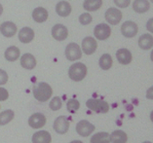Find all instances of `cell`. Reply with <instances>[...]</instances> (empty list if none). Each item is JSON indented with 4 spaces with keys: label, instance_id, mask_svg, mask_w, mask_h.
I'll return each instance as SVG.
<instances>
[{
    "label": "cell",
    "instance_id": "1",
    "mask_svg": "<svg viewBox=\"0 0 153 143\" xmlns=\"http://www.w3.org/2000/svg\"><path fill=\"white\" fill-rule=\"evenodd\" d=\"M32 93L36 100L40 101V102H45L50 99L52 93H53V90L49 84L45 82H40L33 86Z\"/></svg>",
    "mask_w": 153,
    "mask_h": 143
},
{
    "label": "cell",
    "instance_id": "2",
    "mask_svg": "<svg viewBox=\"0 0 153 143\" xmlns=\"http://www.w3.org/2000/svg\"><path fill=\"white\" fill-rule=\"evenodd\" d=\"M87 75V66L82 62H75L69 67L68 76L72 81L80 82Z\"/></svg>",
    "mask_w": 153,
    "mask_h": 143
},
{
    "label": "cell",
    "instance_id": "3",
    "mask_svg": "<svg viewBox=\"0 0 153 143\" xmlns=\"http://www.w3.org/2000/svg\"><path fill=\"white\" fill-rule=\"evenodd\" d=\"M86 106H87L90 110L95 111L96 113H107L109 111V105L106 101L102 99H90L86 102Z\"/></svg>",
    "mask_w": 153,
    "mask_h": 143
},
{
    "label": "cell",
    "instance_id": "4",
    "mask_svg": "<svg viewBox=\"0 0 153 143\" xmlns=\"http://www.w3.org/2000/svg\"><path fill=\"white\" fill-rule=\"evenodd\" d=\"M65 56L69 61H75L82 58L81 48L76 43H69L65 48Z\"/></svg>",
    "mask_w": 153,
    "mask_h": 143
},
{
    "label": "cell",
    "instance_id": "5",
    "mask_svg": "<svg viewBox=\"0 0 153 143\" xmlns=\"http://www.w3.org/2000/svg\"><path fill=\"white\" fill-rule=\"evenodd\" d=\"M96 127L91 124L87 120H81L77 123L75 130L77 131V133L80 135V136H83V137H87L89 136L90 134H92L93 131L95 130Z\"/></svg>",
    "mask_w": 153,
    "mask_h": 143
},
{
    "label": "cell",
    "instance_id": "6",
    "mask_svg": "<svg viewBox=\"0 0 153 143\" xmlns=\"http://www.w3.org/2000/svg\"><path fill=\"white\" fill-rule=\"evenodd\" d=\"M94 35L99 40H106L111 35V28L107 24H99L94 28Z\"/></svg>",
    "mask_w": 153,
    "mask_h": 143
},
{
    "label": "cell",
    "instance_id": "7",
    "mask_svg": "<svg viewBox=\"0 0 153 143\" xmlns=\"http://www.w3.org/2000/svg\"><path fill=\"white\" fill-rule=\"evenodd\" d=\"M139 30L137 24L136 22H134L132 21H127L121 26V32L123 36H125L126 38H133L135 37Z\"/></svg>",
    "mask_w": 153,
    "mask_h": 143
},
{
    "label": "cell",
    "instance_id": "8",
    "mask_svg": "<svg viewBox=\"0 0 153 143\" xmlns=\"http://www.w3.org/2000/svg\"><path fill=\"white\" fill-rule=\"evenodd\" d=\"M105 20L108 24L116 25L122 20V12L117 8H108L105 12Z\"/></svg>",
    "mask_w": 153,
    "mask_h": 143
},
{
    "label": "cell",
    "instance_id": "9",
    "mask_svg": "<svg viewBox=\"0 0 153 143\" xmlns=\"http://www.w3.org/2000/svg\"><path fill=\"white\" fill-rule=\"evenodd\" d=\"M53 129L59 134H65L69 130V122L65 116H59L55 120Z\"/></svg>",
    "mask_w": 153,
    "mask_h": 143
},
{
    "label": "cell",
    "instance_id": "10",
    "mask_svg": "<svg viewBox=\"0 0 153 143\" xmlns=\"http://www.w3.org/2000/svg\"><path fill=\"white\" fill-rule=\"evenodd\" d=\"M82 51L84 52L85 55L90 56L93 55L97 50V47H98V43L95 38H93L91 36L85 37L82 41Z\"/></svg>",
    "mask_w": 153,
    "mask_h": 143
},
{
    "label": "cell",
    "instance_id": "11",
    "mask_svg": "<svg viewBox=\"0 0 153 143\" xmlns=\"http://www.w3.org/2000/svg\"><path fill=\"white\" fill-rule=\"evenodd\" d=\"M28 125L32 129H41L46 125V117L42 113H34L28 118Z\"/></svg>",
    "mask_w": 153,
    "mask_h": 143
},
{
    "label": "cell",
    "instance_id": "12",
    "mask_svg": "<svg viewBox=\"0 0 153 143\" xmlns=\"http://www.w3.org/2000/svg\"><path fill=\"white\" fill-rule=\"evenodd\" d=\"M52 36L57 41H63L68 38V30L66 28V26H65L63 24H55L52 27Z\"/></svg>",
    "mask_w": 153,
    "mask_h": 143
},
{
    "label": "cell",
    "instance_id": "13",
    "mask_svg": "<svg viewBox=\"0 0 153 143\" xmlns=\"http://www.w3.org/2000/svg\"><path fill=\"white\" fill-rule=\"evenodd\" d=\"M17 25L13 21H5L0 25V32H1V34L5 37H8V38L13 37L17 33Z\"/></svg>",
    "mask_w": 153,
    "mask_h": 143
},
{
    "label": "cell",
    "instance_id": "14",
    "mask_svg": "<svg viewBox=\"0 0 153 143\" xmlns=\"http://www.w3.org/2000/svg\"><path fill=\"white\" fill-rule=\"evenodd\" d=\"M116 58H117V61L123 65L129 64V63L132 62V59H133L132 53H131L128 49H125V48L119 49L116 52Z\"/></svg>",
    "mask_w": 153,
    "mask_h": 143
},
{
    "label": "cell",
    "instance_id": "15",
    "mask_svg": "<svg viewBox=\"0 0 153 143\" xmlns=\"http://www.w3.org/2000/svg\"><path fill=\"white\" fill-rule=\"evenodd\" d=\"M33 38H34V31L28 26L23 27L19 31V39L22 43L28 44L33 40Z\"/></svg>",
    "mask_w": 153,
    "mask_h": 143
},
{
    "label": "cell",
    "instance_id": "16",
    "mask_svg": "<svg viewBox=\"0 0 153 143\" xmlns=\"http://www.w3.org/2000/svg\"><path fill=\"white\" fill-rule=\"evenodd\" d=\"M21 65L25 69L31 70L36 66V59L33 56V55L27 53L21 58Z\"/></svg>",
    "mask_w": 153,
    "mask_h": 143
},
{
    "label": "cell",
    "instance_id": "17",
    "mask_svg": "<svg viewBox=\"0 0 153 143\" xmlns=\"http://www.w3.org/2000/svg\"><path fill=\"white\" fill-rule=\"evenodd\" d=\"M52 136L47 130H39L32 135V143H51Z\"/></svg>",
    "mask_w": 153,
    "mask_h": 143
},
{
    "label": "cell",
    "instance_id": "18",
    "mask_svg": "<svg viewBox=\"0 0 153 143\" xmlns=\"http://www.w3.org/2000/svg\"><path fill=\"white\" fill-rule=\"evenodd\" d=\"M32 19L38 24L46 21L48 19V11L43 7H37L32 12Z\"/></svg>",
    "mask_w": 153,
    "mask_h": 143
},
{
    "label": "cell",
    "instance_id": "19",
    "mask_svg": "<svg viewBox=\"0 0 153 143\" xmlns=\"http://www.w3.org/2000/svg\"><path fill=\"white\" fill-rule=\"evenodd\" d=\"M56 12L61 17H68L71 13V6L68 1H61L56 6Z\"/></svg>",
    "mask_w": 153,
    "mask_h": 143
},
{
    "label": "cell",
    "instance_id": "20",
    "mask_svg": "<svg viewBox=\"0 0 153 143\" xmlns=\"http://www.w3.org/2000/svg\"><path fill=\"white\" fill-rule=\"evenodd\" d=\"M128 141V135L122 130H116L110 134L111 143H127Z\"/></svg>",
    "mask_w": 153,
    "mask_h": 143
},
{
    "label": "cell",
    "instance_id": "21",
    "mask_svg": "<svg viewBox=\"0 0 153 143\" xmlns=\"http://www.w3.org/2000/svg\"><path fill=\"white\" fill-rule=\"evenodd\" d=\"M149 8H150V3L148 0H135L133 3V9L136 13H145L149 10Z\"/></svg>",
    "mask_w": 153,
    "mask_h": 143
},
{
    "label": "cell",
    "instance_id": "22",
    "mask_svg": "<svg viewBox=\"0 0 153 143\" xmlns=\"http://www.w3.org/2000/svg\"><path fill=\"white\" fill-rule=\"evenodd\" d=\"M139 46L143 50H150L153 47V36L149 33L143 34L139 39Z\"/></svg>",
    "mask_w": 153,
    "mask_h": 143
},
{
    "label": "cell",
    "instance_id": "23",
    "mask_svg": "<svg viewBox=\"0 0 153 143\" xmlns=\"http://www.w3.org/2000/svg\"><path fill=\"white\" fill-rule=\"evenodd\" d=\"M21 52L20 49L15 47V46H11L9 48H7V50L4 53V56L6 59V61H15L20 58Z\"/></svg>",
    "mask_w": 153,
    "mask_h": 143
},
{
    "label": "cell",
    "instance_id": "24",
    "mask_svg": "<svg viewBox=\"0 0 153 143\" xmlns=\"http://www.w3.org/2000/svg\"><path fill=\"white\" fill-rule=\"evenodd\" d=\"M90 143H110V134L105 131L95 133L91 137Z\"/></svg>",
    "mask_w": 153,
    "mask_h": 143
},
{
    "label": "cell",
    "instance_id": "25",
    "mask_svg": "<svg viewBox=\"0 0 153 143\" xmlns=\"http://www.w3.org/2000/svg\"><path fill=\"white\" fill-rule=\"evenodd\" d=\"M102 5V0H85L83 7L88 12H95L98 11Z\"/></svg>",
    "mask_w": 153,
    "mask_h": 143
},
{
    "label": "cell",
    "instance_id": "26",
    "mask_svg": "<svg viewBox=\"0 0 153 143\" xmlns=\"http://www.w3.org/2000/svg\"><path fill=\"white\" fill-rule=\"evenodd\" d=\"M112 58H111L110 55L108 54H103L102 56H100V61H99V64L100 67L102 70H109L112 66Z\"/></svg>",
    "mask_w": 153,
    "mask_h": 143
},
{
    "label": "cell",
    "instance_id": "27",
    "mask_svg": "<svg viewBox=\"0 0 153 143\" xmlns=\"http://www.w3.org/2000/svg\"><path fill=\"white\" fill-rule=\"evenodd\" d=\"M15 117V112L13 110H5L0 113V126H5L10 123Z\"/></svg>",
    "mask_w": 153,
    "mask_h": 143
},
{
    "label": "cell",
    "instance_id": "28",
    "mask_svg": "<svg viewBox=\"0 0 153 143\" xmlns=\"http://www.w3.org/2000/svg\"><path fill=\"white\" fill-rule=\"evenodd\" d=\"M49 106L51 108V110L53 111H58L62 108V99L59 96H55L54 99H52V100L50 101Z\"/></svg>",
    "mask_w": 153,
    "mask_h": 143
},
{
    "label": "cell",
    "instance_id": "29",
    "mask_svg": "<svg viewBox=\"0 0 153 143\" xmlns=\"http://www.w3.org/2000/svg\"><path fill=\"white\" fill-rule=\"evenodd\" d=\"M66 108L68 111H77L80 108V102L76 99H69L66 103Z\"/></svg>",
    "mask_w": 153,
    "mask_h": 143
},
{
    "label": "cell",
    "instance_id": "30",
    "mask_svg": "<svg viewBox=\"0 0 153 143\" xmlns=\"http://www.w3.org/2000/svg\"><path fill=\"white\" fill-rule=\"evenodd\" d=\"M93 21V18L92 16L89 13H84L82 14L81 16L79 17V21L81 24L83 25H87V24H90Z\"/></svg>",
    "mask_w": 153,
    "mask_h": 143
},
{
    "label": "cell",
    "instance_id": "31",
    "mask_svg": "<svg viewBox=\"0 0 153 143\" xmlns=\"http://www.w3.org/2000/svg\"><path fill=\"white\" fill-rule=\"evenodd\" d=\"M113 1L119 8H127L131 3V0H113Z\"/></svg>",
    "mask_w": 153,
    "mask_h": 143
},
{
    "label": "cell",
    "instance_id": "32",
    "mask_svg": "<svg viewBox=\"0 0 153 143\" xmlns=\"http://www.w3.org/2000/svg\"><path fill=\"white\" fill-rule=\"evenodd\" d=\"M8 81V74L5 70L0 69V86L5 85Z\"/></svg>",
    "mask_w": 153,
    "mask_h": 143
},
{
    "label": "cell",
    "instance_id": "33",
    "mask_svg": "<svg viewBox=\"0 0 153 143\" xmlns=\"http://www.w3.org/2000/svg\"><path fill=\"white\" fill-rule=\"evenodd\" d=\"M9 97V93L5 88H0V101L7 100Z\"/></svg>",
    "mask_w": 153,
    "mask_h": 143
},
{
    "label": "cell",
    "instance_id": "34",
    "mask_svg": "<svg viewBox=\"0 0 153 143\" xmlns=\"http://www.w3.org/2000/svg\"><path fill=\"white\" fill-rule=\"evenodd\" d=\"M146 28L148 31H150L151 33H153V18L149 19L147 21V24H146Z\"/></svg>",
    "mask_w": 153,
    "mask_h": 143
},
{
    "label": "cell",
    "instance_id": "35",
    "mask_svg": "<svg viewBox=\"0 0 153 143\" xmlns=\"http://www.w3.org/2000/svg\"><path fill=\"white\" fill-rule=\"evenodd\" d=\"M146 99L153 100V86L149 88V89H147V91H146Z\"/></svg>",
    "mask_w": 153,
    "mask_h": 143
},
{
    "label": "cell",
    "instance_id": "36",
    "mask_svg": "<svg viewBox=\"0 0 153 143\" xmlns=\"http://www.w3.org/2000/svg\"><path fill=\"white\" fill-rule=\"evenodd\" d=\"M2 13H3V6L0 4V16L2 15Z\"/></svg>",
    "mask_w": 153,
    "mask_h": 143
},
{
    "label": "cell",
    "instance_id": "37",
    "mask_svg": "<svg viewBox=\"0 0 153 143\" xmlns=\"http://www.w3.org/2000/svg\"><path fill=\"white\" fill-rule=\"evenodd\" d=\"M70 143H83V142L80 141V140H73V141H71Z\"/></svg>",
    "mask_w": 153,
    "mask_h": 143
},
{
    "label": "cell",
    "instance_id": "38",
    "mask_svg": "<svg viewBox=\"0 0 153 143\" xmlns=\"http://www.w3.org/2000/svg\"><path fill=\"white\" fill-rule=\"evenodd\" d=\"M150 120H151V122L153 123V110H152L151 113H150Z\"/></svg>",
    "mask_w": 153,
    "mask_h": 143
},
{
    "label": "cell",
    "instance_id": "39",
    "mask_svg": "<svg viewBox=\"0 0 153 143\" xmlns=\"http://www.w3.org/2000/svg\"><path fill=\"white\" fill-rule=\"evenodd\" d=\"M150 59H151V61L153 62V50H152L151 53H150Z\"/></svg>",
    "mask_w": 153,
    "mask_h": 143
},
{
    "label": "cell",
    "instance_id": "40",
    "mask_svg": "<svg viewBox=\"0 0 153 143\" xmlns=\"http://www.w3.org/2000/svg\"><path fill=\"white\" fill-rule=\"evenodd\" d=\"M143 143H152V142H150V141H144V142H143Z\"/></svg>",
    "mask_w": 153,
    "mask_h": 143
},
{
    "label": "cell",
    "instance_id": "41",
    "mask_svg": "<svg viewBox=\"0 0 153 143\" xmlns=\"http://www.w3.org/2000/svg\"><path fill=\"white\" fill-rule=\"evenodd\" d=\"M150 1H151V2H152V3H153V0H150Z\"/></svg>",
    "mask_w": 153,
    "mask_h": 143
}]
</instances>
